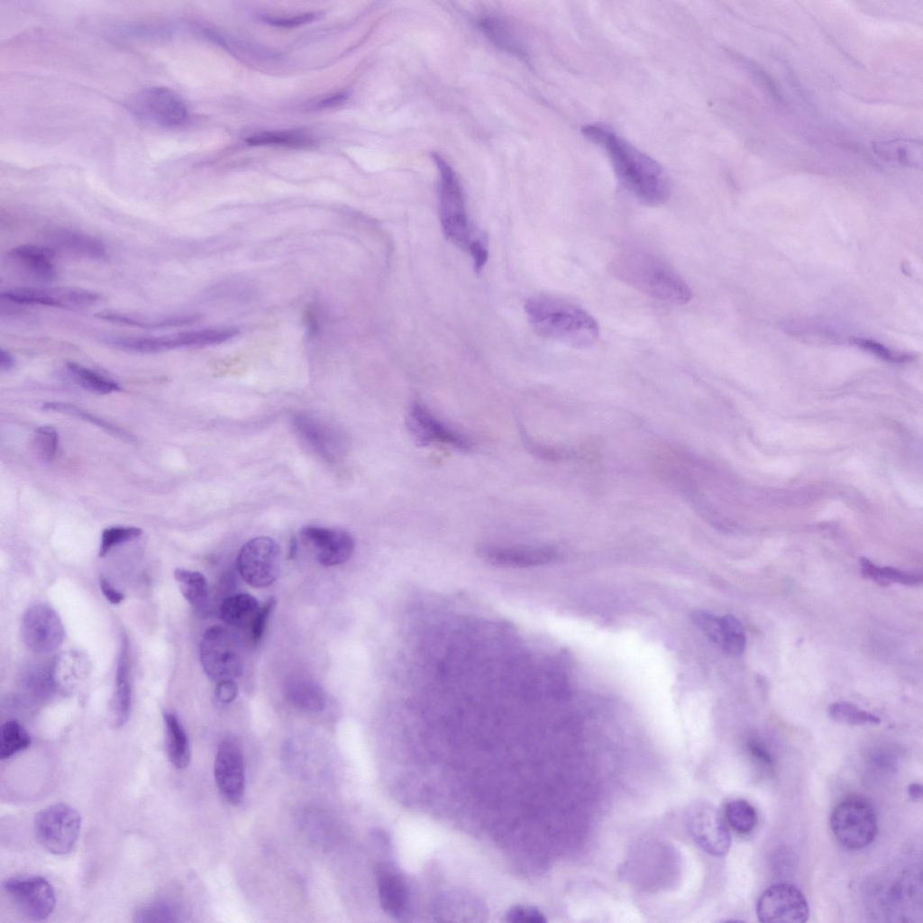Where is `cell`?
<instances>
[{"instance_id":"obj_1","label":"cell","mask_w":923,"mask_h":923,"mask_svg":"<svg viewBox=\"0 0 923 923\" xmlns=\"http://www.w3.org/2000/svg\"><path fill=\"white\" fill-rule=\"evenodd\" d=\"M582 133L605 150L617 178L636 200L656 206L669 198L670 178L655 160L603 125H586Z\"/></svg>"},{"instance_id":"obj_2","label":"cell","mask_w":923,"mask_h":923,"mask_svg":"<svg viewBox=\"0 0 923 923\" xmlns=\"http://www.w3.org/2000/svg\"><path fill=\"white\" fill-rule=\"evenodd\" d=\"M610 270L624 283L666 303L684 305L692 298L688 283L669 264L643 249H627L617 254Z\"/></svg>"},{"instance_id":"obj_3","label":"cell","mask_w":923,"mask_h":923,"mask_svg":"<svg viewBox=\"0 0 923 923\" xmlns=\"http://www.w3.org/2000/svg\"><path fill=\"white\" fill-rule=\"evenodd\" d=\"M527 320L539 335L575 348L589 347L599 336L595 318L571 303L537 296L524 306Z\"/></svg>"},{"instance_id":"obj_4","label":"cell","mask_w":923,"mask_h":923,"mask_svg":"<svg viewBox=\"0 0 923 923\" xmlns=\"http://www.w3.org/2000/svg\"><path fill=\"white\" fill-rule=\"evenodd\" d=\"M439 169V215L445 238L456 247L469 251L479 236L471 230L462 186L450 165L438 154L433 156Z\"/></svg>"},{"instance_id":"obj_5","label":"cell","mask_w":923,"mask_h":923,"mask_svg":"<svg viewBox=\"0 0 923 923\" xmlns=\"http://www.w3.org/2000/svg\"><path fill=\"white\" fill-rule=\"evenodd\" d=\"M830 827L841 845L852 850L862 849L872 844L876 836V813L866 800L849 797L834 808Z\"/></svg>"},{"instance_id":"obj_6","label":"cell","mask_w":923,"mask_h":923,"mask_svg":"<svg viewBox=\"0 0 923 923\" xmlns=\"http://www.w3.org/2000/svg\"><path fill=\"white\" fill-rule=\"evenodd\" d=\"M237 334L235 328H206L160 336H113L104 339V342L123 351L156 353L179 348L221 343Z\"/></svg>"},{"instance_id":"obj_7","label":"cell","mask_w":923,"mask_h":923,"mask_svg":"<svg viewBox=\"0 0 923 923\" xmlns=\"http://www.w3.org/2000/svg\"><path fill=\"white\" fill-rule=\"evenodd\" d=\"M128 108L141 121L166 129L182 126L189 118L185 101L164 87H150L138 91L128 101Z\"/></svg>"},{"instance_id":"obj_8","label":"cell","mask_w":923,"mask_h":923,"mask_svg":"<svg viewBox=\"0 0 923 923\" xmlns=\"http://www.w3.org/2000/svg\"><path fill=\"white\" fill-rule=\"evenodd\" d=\"M80 827V814L65 803H55L42 809L34 819L37 840L54 854H65L73 848Z\"/></svg>"},{"instance_id":"obj_9","label":"cell","mask_w":923,"mask_h":923,"mask_svg":"<svg viewBox=\"0 0 923 923\" xmlns=\"http://www.w3.org/2000/svg\"><path fill=\"white\" fill-rule=\"evenodd\" d=\"M200 661L206 675L217 682L235 680L243 672V663L233 637L225 628H208L200 643Z\"/></svg>"},{"instance_id":"obj_10","label":"cell","mask_w":923,"mask_h":923,"mask_svg":"<svg viewBox=\"0 0 923 923\" xmlns=\"http://www.w3.org/2000/svg\"><path fill=\"white\" fill-rule=\"evenodd\" d=\"M24 644L37 653H50L63 643L65 629L56 610L46 603H35L24 612L21 622Z\"/></svg>"},{"instance_id":"obj_11","label":"cell","mask_w":923,"mask_h":923,"mask_svg":"<svg viewBox=\"0 0 923 923\" xmlns=\"http://www.w3.org/2000/svg\"><path fill=\"white\" fill-rule=\"evenodd\" d=\"M756 915L761 922L802 923L809 918V907L796 886L780 882L762 893L757 900Z\"/></svg>"},{"instance_id":"obj_12","label":"cell","mask_w":923,"mask_h":923,"mask_svg":"<svg viewBox=\"0 0 923 923\" xmlns=\"http://www.w3.org/2000/svg\"><path fill=\"white\" fill-rule=\"evenodd\" d=\"M237 568L242 579L251 586L264 588L271 585L279 569L278 544L268 536L248 541L239 552Z\"/></svg>"},{"instance_id":"obj_13","label":"cell","mask_w":923,"mask_h":923,"mask_svg":"<svg viewBox=\"0 0 923 923\" xmlns=\"http://www.w3.org/2000/svg\"><path fill=\"white\" fill-rule=\"evenodd\" d=\"M4 889L20 912L31 920L45 919L55 908L54 890L43 877H14L4 882Z\"/></svg>"},{"instance_id":"obj_14","label":"cell","mask_w":923,"mask_h":923,"mask_svg":"<svg viewBox=\"0 0 923 923\" xmlns=\"http://www.w3.org/2000/svg\"><path fill=\"white\" fill-rule=\"evenodd\" d=\"M407 426L412 438L421 446L438 442L463 452H470L473 446L468 437L447 426L419 402L409 406Z\"/></svg>"},{"instance_id":"obj_15","label":"cell","mask_w":923,"mask_h":923,"mask_svg":"<svg viewBox=\"0 0 923 923\" xmlns=\"http://www.w3.org/2000/svg\"><path fill=\"white\" fill-rule=\"evenodd\" d=\"M214 773L224 798L233 804L241 802L245 788L244 761L241 745L234 737H225L220 742Z\"/></svg>"},{"instance_id":"obj_16","label":"cell","mask_w":923,"mask_h":923,"mask_svg":"<svg viewBox=\"0 0 923 923\" xmlns=\"http://www.w3.org/2000/svg\"><path fill=\"white\" fill-rule=\"evenodd\" d=\"M3 300L19 305H36L67 308L87 306L94 302L91 290L78 287L13 288L1 292Z\"/></svg>"},{"instance_id":"obj_17","label":"cell","mask_w":923,"mask_h":923,"mask_svg":"<svg viewBox=\"0 0 923 923\" xmlns=\"http://www.w3.org/2000/svg\"><path fill=\"white\" fill-rule=\"evenodd\" d=\"M690 832L697 845L713 856H723L730 849L731 836L717 810L710 805L693 808L688 819Z\"/></svg>"},{"instance_id":"obj_18","label":"cell","mask_w":923,"mask_h":923,"mask_svg":"<svg viewBox=\"0 0 923 923\" xmlns=\"http://www.w3.org/2000/svg\"><path fill=\"white\" fill-rule=\"evenodd\" d=\"M478 555L487 562L507 568H525L544 565L558 557L556 549L550 546H500L482 544L477 548Z\"/></svg>"},{"instance_id":"obj_19","label":"cell","mask_w":923,"mask_h":923,"mask_svg":"<svg viewBox=\"0 0 923 923\" xmlns=\"http://www.w3.org/2000/svg\"><path fill=\"white\" fill-rule=\"evenodd\" d=\"M301 535L315 547L317 560L324 566L343 563L354 550L352 536L343 530L306 526L301 530Z\"/></svg>"},{"instance_id":"obj_20","label":"cell","mask_w":923,"mask_h":923,"mask_svg":"<svg viewBox=\"0 0 923 923\" xmlns=\"http://www.w3.org/2000/svg\"><path fill=\"white\" fill-rule=\"evenodd\" d=\"M131 705L128 642L126 637H123L117 660L115 687L109 706L110 722L113 727H121L128 721Z\"/></svg>"},{"instance_id":"obj_21","label":"cell","mask_w":923,"mask_h":923,"mask_svg":"<svg viewBox=\"0 0 923 923\" xmlns=\"http://www.w3.org/2000/svg\"><path fill=\"white\" fill-rule=\"evenodd\" d=\"M376 874L381 908L392 917H400L408 903L405 880L397 871L383 864L378 866Z\"/></svg>"},{"instance_id":"obj_22","label":"cell","mask_w":923,"mask_h":923,"mask_svg":"<svg viewBox=\"0 0 923 923\" xmlns=\"http://www.w3.org/2000/svg\"><path fill=\"white\" fill-rule=\"evenodd\" d=\"M48 236L52 251L57 249L92 260H102L107 256L106 248L103 242L91 235L69 229L58 228L51 231Z\"/></svg>"},{"instance_id":"obj_23","label":"cell","mask_w":923,"mask_h":923,"mask_svg":"<svg viewBox=\"0 0 923 923\" xmlns=\"http://www.w3.org/2000/svg\"><path fill=\"white\" fill-rule=\"evenodd\" d=\"M96 316L111 323L142 329H161L190 325L201 318L200 315L194 314L152 316L110 310L99 312Z\"/></svg>"},{"instance_id":"obj_24","label":"cell","mask_w":923,"mask_h":923,"mask_svg":"<svg viewBox=\"0 0 923 923\" xmlns=\"http://www.w3.org/2000/svg\"><path fill=\"white\" fill-rule=\"evenodd\" d=\"M9 255L23 270L39 279L49 281L56 276L54 251L49 247L22 244L13 248Z\"/></svg>"},{"instance_id":"obj_25","label":"cell","mask_w":923,"mask_h":923,"mask_svg":"<svg viewBox=\"0 0 923 923\" xmlns=\"http://www.w3.org/2000/svg\"><path fill=\"white\" fill-rule=\"evenodd\" d=\"M166 751L171 764L178 769L186 768L190 761V746L187 733L178 717L172 712L163 713Z\"/></svg>"},{"instance_id":"obj_26","label":"cell","mask_w":923,"mask_h":923,"mask_svg":"<svg viewBox=\"0 0 923 923\" xmlns=\"http://www.w3.org/2000/svg\"><path fill=\"white\" fill-rule=\"evenodd\" d=\"M873 149L886 161L914 168H920L922 165V144L919 141L900 138L882 141L874 142Z\"/></svg>"},{"instance_id":"obj_27","label":"cell","mask_w":923,"mask_h":923,"mask_svg":"<svg viewBox=\"0 0 923 923\" xmlns=\"http://www.w3.org/2000/svg\"><path fill=\"white\" fill-rule=\"evenodd\" d=\"M285 697L294 707L310 712L323 710L326 702L322 688L305 678L290 680L285 686Z\"/></svg>"},{"instance_id":"obj_28","label":"cell","mask_w":923,"mask_h":923,"mask_svg":"<svg viewBox=\"0 0 923 923\" xmlns=\"http://www.w3.org/2000/svg\"><path fill=\"white\" fill-rule=\"evenodd\" d=\"M260 608L258 600L248 593H240L224 599L219 607L221 619L233 626H251Z\"/></svg>"},{"instance_id":"obj_29","label":"cell","mask_w":923,"mask_h":923,"mask_svg":"<svg viewBox=\"0 0 923 923\" xmlns=\"http://www.w3.org/2000/svg\"><path fill=\"white\" fill-rule=\"evenodd\" d=\"M479 26L486 37L499 48L520 57L525 55L520 37L507 21L485 17L480 20Z\"/></svg>"},{"instance_id":"obj_30","label":"cell","mask_w":923,"mask_h":923,"mask_svg":"<svg viewBox=\"0 0 923 923\" xmlns=\"http://www.w3.org/2000/svg\"><path fill=\"white\" fill-rule=\"evenodd\" d=\"M174 578L184 599L195 608L202 609L207 602L208 586L205 576L196 571L178 568Z\"/></svg>"},{"instance_id":"obj_31","label":"cell","mask_w":923,"mask_h":923,"mask_svg":"<svg viewBox=\"0 0 923 923\" xmlns=\"http://www.w3.org/2000/svg\"><path fill=\"white\" fill-rule=\"evenodd\" d=\"M71 378L85 389L97 394H109L121 390L117 382L73 361L67 362Z\"/></svg>"},{"instance_id":"obj_32","label":"cell","mask_w":923,"mask_h":923,"mask_svg":"<svg viewBox=\"0 0 923 923\" xmlns=\"http://www.w3.org/2000/svg\"><path fill=\"white\" fill-rule=\"evenodd\" d=\"M246 142L251 146L307 148L313 146L315 141L310 136L300 132L270 131L251 135L247 138Z\"/></svg>"},{"instance_id":"obj_33","label":"cell","mask_w":923,"mask_h":923,"mask_svg":"<svg viewBox=\"0 0 923 923\" xmlns=\"http://www.w3.org/2000/svg\"><path fill=\"white\" fill-rule=\"evenodd\" d=\"M745 644L746 636L740 621L732 615L720 617L717 645L727 654L738 656L744 653Z\"/></svg>"},{"instance_id":"obj_34","label":"cell","mask_w":923,"mask_h":923,"mask_svg":"<svg viewBox=\"0 0 923 923\" xmlns=\"http://www.w3.org/2000/svg\"><path fill=\"white\" fill-rule=\"evenodd\" d=\"M31 737L25 728L16 720H7L0 729V758L8 759L26 749Z\"/></svg>"},{"instance_id":"obj_35","label":"cell","mask_w":923,"mask_h":923,"mask_svg":"<svg viewBox=\"0 0 923 923\" xmlns=\"http://www.w3.org/2000/svg\"><path fill=\"white\" fill-rule=\"evenodd\" d=\"M181 920V911L173 902L166 899H157L142 905L134 914L136 922H178Z\"/></svg>"},{"instance_id":"obj_36","label":"cell","mask_w":923,"mask_h":923,"mask_svg":"<svg viewBox=\"0 0 923 923\" xmlns=\"http://www.w3.org/2000/svg\"><path fill=\"white\" fill-rule=\"evenodd\" d=\"M726 818L729 826L739 834L750 833L757 824V812L745 800H735L726 806Z\"/></svg>"},{"instance_id":"obj_37","label":"cell","mask_w":923,"mask_h":923,"mask_svg":"<svg viewBox=\"0 0 923 923\" xmlns=\"http://www.w3.org/2000/svg\"><path fill=\"white\" fill-rule=\"evenodd\" d=\"M42 409L46 410V411L59 412V413L66 414V415H69V416H76V417H78L80 419H83L85 421H87V422H89V423H91V424H93L95 425H97V426L103 428L104 430H105L109 434H114L116 437H119V438H122L123 440L130 441V442L134 440V438L131 434H127L126 432H124V431L121 430L120 428L111 425L110 423H107V422L102 420L101 418H98V417H96V416L87 413V411H84V410L75 407L74 405H71V404H69V403H63V402L50 401V402H45L42 405Z\"/></svg>"},{"instance_id":"obj_38","label":"cell","mask_w":923,"mask_h":923,"mask_svg":"<svg viewBox=\"0 0 923 923\" xmlns=\"http://www.w3.org/2000/svg\"><path fill=\"white\" fill-rule=\"evenodd\" d=\"M829 717L842 724L861 726V725H877L881 722L878 716L864 711L859 708L853 703L846 701H837L832 703L828 707Z\"/></svg>"},{"instance_id":"obj_39","label":"cell","mask_w":923,"mask_h":923,"mask_svg":"<svg viewBox=\"0 0 923 923\" xmlns=\"http://www.w3.org/2000/svg\"><path fill=\"white\" fill-rule=\"evenodd\" d=\"M34 446L39 457L44 462H51L57 452L59 434L50 425L39 426L34 432Z\"/></svg>"},{"instance_id":"obj_40","label":"cell","mask_w":923,"mask_h":923,"mask_svg":"<svg viewBox=\"0 0 923 923\" xmlns=\"http://www.w3.org/2000/svg\"><path fill=\"white\" fill-rule=\"evenodd\" d=\"M142 535V530L134 526H113L102 533L99 547V557H104L115 545L133 540Z\"/></svg>"},{"instance_id":"obj_41","label":"cell","mask_w":923,"mask_h":923,"mask_svg":"<svg viewBox=\"0 0 923 923\" xmlns=\"http://www.w3.org/2000/svg\"><path fill=\"white\" fill-rule=\"evenodd\" d=\"M298 428L307 437L308 441L319 450L323 455H325L328 459H332L333 453L331 452V439L327 438V432L320 425H316L315 422L306 418H299L297 423Z\"/></svg>"},{"instance_id":"obj_42","label":"cell","mask_w":923,"mask_h":923,"mask_svg":"<svg viewBox=\"0 0 923 923\" xmlns=\"http://www.w3.org/2000/svg\"><path fill=\"white\" fill-rule=\"evenodd\" d=\"M853 343L856 344L860 348L865 349L874 353L875 355L886 361L901 362L909 359V355L894 352L889 350L888 348L884 347L882 344L876 343L874 341L854 338L853 339Z\"/></svg>"},{"instance_id":"obj_43","label":"cell","mask_w":923,"mask_h":923,"mask_svg":"<svg viewBox=\"0 0 923 923\" xmlns=\"http://www.w3.org/2000/svg\"><path fill=\"white\" fill-rule=\"evenodd\" d=\"M505 916L507 922L544 923L546 921L544 915L533 907L515 906Z\"/></svg>"},{"instance_id":"obj_44","label":"cell","mask_w":923,"mask_h":923,"mask_svg":"<svg viewBox=\"0 0 923 923\" xmlns=\"http://www.w3.org/2000/svg\"><path fill=\"white\" fill-rule=\"evenodd\" d=\"M276 605V599L270 598L263 606L260 607L251 626L252 639L258 642L261 639L266 628L270 613Z\"/></svg>"},{"instance_id":"obj_45","label":"cell","mask_w":923,"mask_h":923,"mask_svg":"<svg viewBox=\"0 0 923 923\" xmlns=\"http://www.w3.org/2000/svg\"><path fill=\"white\" fill-rule=\"evenodd\" d=\"M882 578L891 585L897 582L906 586H918L922 582V578L918 575L909 574L891 567H880Z\"/></svg>"},{"instance_id":"obj_46","label":"cell","mask_w":923,"mask_h":923,"mask_svg":"<svg viewBox=\"0 0 923 923\" xmlns=\"http://www.w3.org/2000/svg\"><path fill=\"white\" fill-rule=\"evenodd\" d=\"M316 17H317L316 14H315V13H307V14H303L297 15V16H294V17H287V18H283V17L282 18H279V17L277 18V17L264 16V17H262V20L265 23H267L269 24H271L273 26H276V27L290 28V27H297V26H300V25L311 23L312 21L315 20Z\"/></svg>"},{"instance_id":"obj_47","label":"cell","mask_w":923,"mask_h":923,"mask_svg":"<svg viewBox=\"0 0 923 923\" xmlns=\"http://www.w3.org/2000/svg\"><path fill=\"white\" fill-rule=\"evenodd\" d=\"M748 751L754 760L764 769L772 770L774 762L769 751L758 741L751 740L748 743Z\"/></svg>"},{"instance_id":"obj_48","label":"cell","mask_w":923,"mask_h":923,"mask_svg":"<svg viewBox=\"0 0 923 923\" xmlns=\"http://www.w3.org/2000/svg\"><path fill=\"white\" fill-rule=\"evenodd\" d=\"M468 252L472 258L475 271H480L488 260V249L484 240L481 237L475 239Z\"/></svg>"},{"instance_id":"obj_49","label":"cell","mask_w":923,"mask_h":923,"mask_svg":"<svg viewBox=\"0 0 923 923\" xmlns=\"http://www.w3.org/2000/svg\"><path fill=\"white\" fill-rule=\"evenodd\" d=\"M238 694V686L234 680H225L217 682L215 697L222 703H230L235 699Z\"/></svg>"},{"instance_id":"obj_50","label":"cell","mask_w":923,"mask_h":923,"mask_svg":"<svg viewBox=\"0 0 923 923\" xmlns=\"http://www.w3.org/2000/svg\"><path fill=\"white\" fill-rule=\"evenodd\" d=\"M860 565L862 575L865 579H870L882 587L890 586V584L882 578L880 567L876 566L867 558H862Z\"/></svg>"},{"instance_id":"obj_51","label":"cell","mask_w":923,"mask_h":923,"mask_svg":"<svg viewBox=\"0 0 923 923\" xmlns=\"http://www.w3.org/2000/svg\"><path fill=\"white\" fill-rule=\"evenodd\" d=\"M99 586L103 595L111 604L117 605L123 600V594L115 589L107 580L100 578Z\"/></svg>"},{"instance_id":"obj_52","label":"cell","mask_w":923,"mask_h":923,"mask_svg":"<svg viewBox=\"0 0 923 923\" xmlns=\"http://www.w3.org/2000/svg\"><path fill=\"white\" fill-rule=\"evenodd\" d=\"M349 97V93L346 91L337 92L328 97H325L317 102L315 106L319 109H327L337 107L343 105Z\"/></svg>"},{"instance_id":"obj_53","label":"cell","mask_w":923,"mask_h":923,"mask_svg":"<svg viewBox=\"0 0 923 923\" xmlns=\"http://www.w3.org/2000/svg\"><path fill=\"white\" fill-rule=\"evenodd\" d=\"M15 363L14 356L6 350H0V369L2 371L10 370Z\"/></svg>"},{"instance_id":"obj_54","label":"cell","mask_w":923,"mask_h":923,"mask_svg":"<svg viewBox=\"0 0 923 923\" xmlns=\"http://www.w3.org/2000/svg\"><path fill=\"white\" fill-rule=\"evenodd\" d=\"M908 792L911 799L919 800L922 798V785L917 782L911 783L908 786Z\"/></svg>"},{"instance_id":"obj_55","label":"cell","mask_w":923,"mask_h":923,"mask_svg":"<svg viewBox=\"0 0 923 923\" xmlns=\"http://www.w3.org/2000/svg\"><path fill=\"white\" fill-rule=\"evenodd\" d=\"M297 550V541H296L295 538H292L290 540L289 549H288V558L289 559H293L296 556Z\"/></svg>"}]
</instances>
